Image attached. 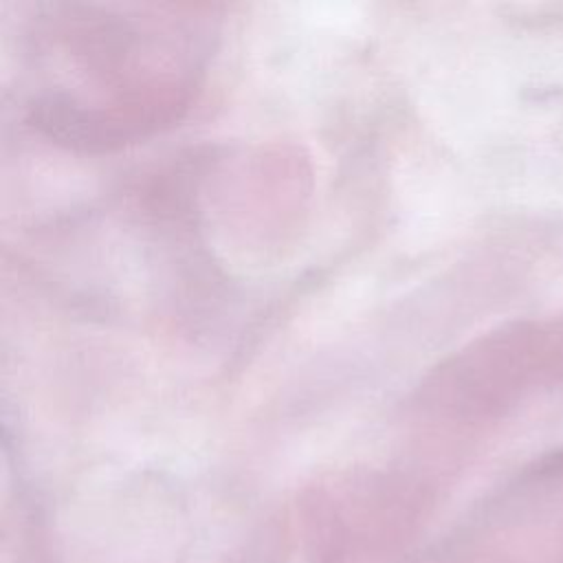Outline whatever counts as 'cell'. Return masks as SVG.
I'll return each mask as SVG.
<instances>
[{
    "mask_svg": "<svg viewBox=\"0 0 563 563\" xmlns=\"http://www.w3.org/2000/svg\"><path fill=\"white\" fill-rule=\"evenodd\" d=\"M189 22L150 15L53 20L44 33L35 119L81 143H119L161 125L189 101L200 44Z\"/></svg>",
    "mask_w": 563,
    "mask_h": 563,
    "instance_id": "cell-1",
    "label": "cell"
}]
</instances>
